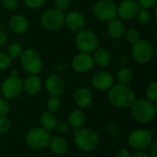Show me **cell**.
Wrapping results in <instances>:
<instances>
[{"label":"cell","instance_id":"484cf974","mask_svg":"<svg viewBox=\"0 0 157 157\" xmlns=\"http://www.w3.org/2000/svg\"><path fill=\"white\" fill-rule=\"evenodd\" d=\"M23 52V48L20 43L18 42H12L7 47V52L6 54L9 56L11 60H16L20 58L21 54Z\"/></svg>","mask_w":157,"mask_h":157},{"label":"cell","instance_id":"7bdbcfd3","mask_svg":"<svg viewBox=\"0 0 157 157\" xmlns=\"http://www.w3.org/2000/svg\"><path fill=\"white\" fill-rule=\"evenodd\" d=\"M120 61L122 64H127L129 63V58L126 55H121L120 57Z\"/></svg>","mask_w":157,"mask_h":157},{"label":"cell","instance_id":"83f0119b","mask_svg":"<svg viewBox=\"0 0 157 157\" xmlns=\"http://www.w3.org/2000/svg\"><path fill=\"white\" fill-rule=\"evenodd\" d=\"M62 107V101L59 97H54L52 96L48 98L47 100V108L48 111H51L52 113H55L60 110Z\"/></svg>","mask_w":157,"mask_h":157},{"label":"cell","instance_id":"7c38bea8","mask_svg":"<svg viewBox=\"0 0 157 157\" xmlns=\"http://www.w3.org/2000/svg\"><path fill=\"white\" fill-rule=\"evenodd\" d=\"M140 9L137 0H122L117 6V16L121 20H130L136 17Z\"/></svg>","mask_w":157,"mask_h":157},{"label":"cell","instance_id":"4316f807","mask_svg":"<svg viewBox=\"0 0 157 157\" xmlns=\"http://www.w3.org/2000/svg\"><path fill=\"white\" fill-rule=\"evenodd\" d=\"M137 20L140 24L142 25H147L149 24L154 17L153 13L151 12L150 9H146V8H140L137 15H136Z\"/></svg>","mask_w":157,"mask_h":157},{"label":"cell","instance_id":"cb8c5ba5","mask_svg":"<svg viewBox=\"0 0 157 157\" xmlns=\"http://www.w3.org/2000/svg\"><path fill=\"white\" fill-rule=\"evenodd\" d=\"M40 124L42 128L48 132H51L54 130L55 125L57 123V118L54 115V113L51 111H45L40 116Z\"/></svg>","mask_w":157,"mask_h":157},{"label":"cell","instance_id":"6da1fadb","mask_svg":"<svg viewBox=\"0 0 157 157\" xmlns=\"http://www.w3.org/2000/svg\"><path fill=\"white\" fill-rule=\"evenodd\" d=\"M108 99L111 105L118 109L130 108L136 100L134 91L126 85L116 84L109 89Z\"/></svg>","mask_w":157,"mask_h":157},{"label":"cell","instance_id":"b9f144b4","mask_svg":"<svg viewBox=\"0 0 157 157\" xmlns=\"http://www.w3.org/2000/svg\"><path fill=\"white\" fill-rule=\"evenodd\" d=\"M131 157H150V155L147 153H145L142 150H139V151L135 152L134 154H132V155Z\"/></svg>","mask_w":157,"mask_h":157},{"label":"cell","instance_id":"f35d334b","mask_svg":"<svg viewBox=\"0 0 157 157\" xmlns=\"http://www.w3.org/2000/svg\"><path fill=\"white\" fill-rule=\"evenodd\" d=\"M7 40H8L7 34L6 33V31L0 29V47H3L4 45H6L7 43Z\"/></svg>","mask_w":157,"mask_h":157},{"label":"cell","instance_id":"f1b7e54d","mask_svg":"<svg viewBox=\"0 0 157 157\" xmlns=\"http://www.w3.org/2000/svg\"><path fill=\"white\" fill-rule=\"evenodd\" d=\"M124 35H125L126 40L132 44H134L135 42H137L138 40H140L142 39L140 31L135 28H130V29H126Z\"/></svg>","mask_w":157,"mask_h":157},{"label":"cell","instance_id":"9c48e42d","mask_svg":"<svg viewBox=\"0 0 157 157\" xmlns=\"http://www.w3.org/2000/svg\"><path fill=\"white\" fill-rule=\"evenodd\" d=\"M94 16L101 21L109 22L117 17V5L112 0H98L93 6Z\"/></svg>","mask_w":157,"mask_h":157},{"label":"cell","instance_id":"74e56055","mask_svg":"<svg viewBox=\"0 0 157 157\" xmlns=\"http://www.w3.org/2000/svg\"><path fill=\"white\" fill-rule=\"evenodd\" d=\"M54 129H56V131H57L58 132L63 133V132H65L68 131V129H69V124H68L66 121H57V123H56Z\"/></svg>","mask_w":157,"mask_h":157},{"label":"cell","instance_id":"5bb4252c","mask_svg":"<svg viewBox=\"0 0 157 157\" xmlns=\"http://www.w3.org/2000/svg\"><path fill=\"white\" fill-rule=\"evenodd\" d=\"M45 88L51 96L60 97L65 90V83L61 76L51 75L45 80Z\"/></svg>","mask_w":157,"mask_h":157},{"label":"cell","instance_id":"e0dca14e","mask_svg":"<svg viewBox=\"0 0 157 157\" xmlns=\"http://www.w3.org/2000/svg\"><path fill=\"white\" fill-rule=\"evenodd\" d=\"M8 27L13 33L21 35L29 29V21L23 15L16 14L9 18Z\"/></svg>","mask_w":157,"mask_h":157},{"label":"cell","instance_id":"d6986e66","mask_svg":"<svg viewBox=\"0 0 157 157\" xmlns=\"http://www.w3.org/2000/svg\"><path fill=\"white\" fill-rule=\"evenodd\" d=\"M41 86V79L38 75H29L23 81V91L29 96H33L40 92Z\"/></svg>","mask_w":157,"mask_h":157},{"label":"cell","instance_id":"d4e9b609","mask_svg":"<svg viewBox=\"0 0 157 157\" xmlns=\"http://www.w3.org/2000/svg\"><path fill=\"white\" fill-rule=\"evenodd\" d=\"M133 79V72L131 68L124 66L121 67L117 74V80L119 84L128 86Z\"/></svg>","mask_w":157,"mask_h":157},{"label":"cell","instance_id":"30bf717a","mask_svg":"<svg viewBox=\"0 0 157 157\" xmlns=\"http://www.w3.org/2000/svg\"><path fill=\"white\" fill-rule=\"evenodd\" d=\"M23 92V80L18 76H9L5 79L1 87L0 93L6 99H15Z\"/></svg>","mask_w":157,"mask_h":157},{"label":"cell","instance_id":"2e32d148","mask_svg":"<svg viewBox=\"0 0 157 157\" xmlns=\"http://www.w3.org/2000/svg\"><path fill=\"white\" fill-rule=\"evenodd\" d=\"M64 25L72 31L78 32L85 29L86 18L84 15L78 11H72L65 15Z\"/></svg>","mask_w":157,"mask_h":157},{"label":"cell","instance_id":"d590c367","mask_svg":"<svg viewBox=\"0 0 157 157\" xmlns=\"http://www.w3.org/2000/svg\"><path fill=\"white\" fill-rule=\"evenodd\" d=\"M140 8L151 9L152 7H155L157 0H137Z\"/></svg>","mask_w":157,"mask_h":157},{"label":"cell","instance_id":"ffe728a7","mask_svg":"<svg viewBox=\"0 0 157 157\" xmlns=\"http://www.w3.org/2000/svg\"><path fill=\"white\" fill-rule=\"evenodd\" d=\"M107 29L110 37L113 39H120L125 34L127 29L123 20L121 18H114L109 22Z\"/></svg>","mask_w":157,"mask_h":157},{"label":"cell","instance_id":"ac0fdd59","mask_svg":"<svg viewBox=\"0 0 157 157\" xmlns=\"http://www.w3.org/2000/svg\"><path fill=\"white\" fill-rule=\"evenodd\" d=\"M74 100L80 108H87L93 101V94L87 87H79L74 94Z\"/></svg>","mask_w":157,"mask_h":157},{"label":"cell","instance_id":"8fae6325","mask_svg":"<svg viewBox=\"0 0 157 157\" xmlns=\"http://www.w3.org/2000/svg\"><path fill=\"white\" fill-rule=\"evenodd\" d=\"M128 143L132 149L144 150L148 148L153 143V134L147 130L138 129L130 133Z\"/></svg>","mask_w":157,"mask_h":157},{"label":"cell","instance_id":"ab89813d","mask_svg":"<svg viewBox=\"0 0 157 157\" xmlns=\"http://www.w3.org/2000/svg\"><path fill=\"white\" fill-rule=\"evenodd\" d=\"M150 147V157H157V142L155 141L151 144Z\"/></svg>","mask_w":157,"mask_h":157},{"label":"cell","instance_id":"8d00e7d4","mask_svg":"<svg viewBox=\"0 0 157 157\" xmlns=\"http://www.w3.org/2000/svg\"><path fill=\"white\" fill-rule=\"evenodd\" d=\"M10 110L9 103L6 99L0 98V116H6Z\"/></svg>","mask_w":157,"mask_h":157},{"label":"cell","instance_id":"603a6c76","mask_svg":"<svg viewBox=\"0 0 157 157\" xmlns=\"http://www.w3.org/2000/svg\"><path fill=\"white\" fill-rule=\"evenodd\" d=\"M68 122L73 128L79 129V128L83 127V125L85 124L86 116L82 110L74 109L68 115Z\"/></svg>","mask_w":157,"mask_h":157},{"label":"cell","instance_id":"f546056e","mask_svg":"<svg viewBox=\"0 0 157 157\" xmlns=\"http://www.w3.org/2000/svg\"><path fill=\"white\" fill-rule=\"evenodd\" d=\"M146 97L147 99L151 102H155L157 100V84L155 82L151 83L146 88Z\"/></svg>","mask_w":157,"mask_h":157},{"label":"cell","instance_id":"ee69618b","mask_svg":"<svg viewBox=\"0 0 157 157\" xmlns=\"http://www.w3.org/2000/svg\"><path fill=\"white\" fill-rule=\"evenodd\" d=\"M11 76H18V70L17 69H13L11 71Z\"/></svg>","mask_w":157,"mask_h":157},{"label":"cell","instance_id":"3957f363","mask_svg":"<svg viewBox=\"0 0 157 157\" xmlns=\"http://www.w3.org/2000/svg\"><path fill=\"white\" fill-rule=\"evenodd\" d=\"M131 112L132 117L139 122H151L155 117V107L153 102L148 99L135 100L131 106Z\"/></svg>","mask_w":157,"mask_h":157},{"label":"cell","instance_id":"4fadbf2b","mask_svg":"<svg viewBox=\"0 0 157 157\" xmlns=\"http://www.w3.org/2000/svg\"><path fill=\"white\" fill-rule=\"evenodd\" d=\"M95 63L91 53L79 52L72 60V68L74 71L79 74H84L90 71Z\"/></svg>","mask_w":157,"mask_h":157},{"label":"cell","instance_id":"1f68e13d","mask_svg":"<svg viewBox=\"0 0 157 157\" xmlns=\"http://www.w3.org/2000/svg\"><path fill=\"white\" fill-rule=\"evenodd\" d=\"M11 129V121L6 116H0V133H6Z\"/></svg>","mask_w":157,"mask_h":157},{"label":"cell","instance_id":"52a82bcc","mask_svg":"<svg viewBox=\"0 0 157 157\" xmlns=\"http://www.w3.org/2000/svg\"><path fill=\"white\" fill-rule=\"evenodd\" d=\"M65 14L55 7L47 9L40 17L41 26L49 31L59 30L64 25Z\"/></svg>","mask_w":157,"mask_h":157},{"label":"cell","instance_id":"836d02e7","mask_svg":"<svg viewBox=\"0 0 157 157\" xmlns=\"http://www.w3.org/2000/svg\"><path fill=\"white\" fill-rule=\"evenodd\" d=\"M1 4L6 10H15L18 5V0H1Z\"/></svg>","mask_w":157,"mask_h":157},{"label":"cell","instance_id":"ba28073f","mask_svg":"<svg viewBox=\"0 0 157 157\" xmlns=\"http://www.w3.org/2000/svg\"><path fill=\"white\" fill-rule=\"evenodd\" d=\"M50 141V132L40 127H36L29 130L26 135V144L29 148L33 150L44 149L49 145Z\"/></svg>","mask_w":157,"mask_h":157},{"label":"cell","instance_id":"8992f818","mask_svg":"<svg viewBox=\"0 0 157 157\" xmlns=\"http://www.w3.org/2000/svg\"><path fill=\"white\" fill-rule=\"evenodd\" d=\"M155 54V47L153 43L145 39H141L132 47V57L138 63H149Z\"/></svg>","mask_w":157,"mask_h":157},{"label":"cell","instance_id":"d6a6232c","mask_svg":"<svg viewBox=\"0 0 157 157\" xmlns=\"http://www.w3.org/2000/svg\"><path fill=\"white\" fill-rule=\"evenodd\" d=\"M46 0H24L25 6L29 9H38L44 5Z\"/></svg>","mask_w":157,"mask_h":157},{"label":"cell","instance_id":"60d3db41","mask_svg":"<svg viewBox=\"0 0 157 157\" xmlns=\"http://www.w3.org/2000/svg\"><path fill=\"white\" fill-rule=\"evenodd\" d=\"M116 157H131V155L127 149L121 148V149L118 150V152L116 154Z\"/></svg>","mask_w":157,"mask_h":157},{"label":"cell","instance_id":"4dcf8cb0","mask_svg":"<svg viewBox=\"0 0 157 157\" xmlns=\"http://www.w3.org/2000/svg\"><path fill=\"white\" fill-rule=\"evenodd\" d=\"M11 62L12 60L9 58V56L6 52L0 51V70H6L9 68Z\"/></svg>","mask_w":157,"mask_h":157},{"label":"cell","instance_id":"277c9868","mask_svg":"<svg viewBox=\"0 0 157 157\" xmlns=\"http://www.w3.org/2000/svg\"><path fill=\"white\" fill-rule=\"evenodd\" d=\"M19 60L22 68L29 75H38L42 70V58L40 53L34 49L29 48L23 50Z\"/></svg>","mask_w":157,"mask_h":157},{"label":"cell","instance_id":"7402d4cb","mask_svg":"<svg viewBox=\"0 0 157 157\" xmlns=\"http://www.w3.org/2000/svg\"><path fill=\"white\" fill-rule=\"evenodd\" d=\"M50 147L52 153H54L57 155H64L68 150V143L67 141L60 136L53 137L50 141Z\"/></svg>","mask_w":157,"mask_h":157},{"label":"cell","instance_id":"5b68a950","mask_svg":"<svg viewBox=\"0 0 157 157\" xmlns=\"http://www.w3.org/2000/svg\"><path fill=\"white\" fill-rule=\"evenodd\" d=\"M75 44L80 52L92 53L97 48H98V38L94 31L83 29L76 33Z\"/></svg>","mask_w":157,"mask_h":157},{"label":"cell","instance_id":"9a60e30c","mask_svg":"<svg viewBox=\"0 0 157 157\" xmlns=\"http://www.w3.org/2000/svg\"><path fill=\"white\" fill-rule=\"evenodd\" d=\"M91 83L97 90L105 91L109 90L112 86L114 79L110 73L107 71H99L92 76Z\"/></svg>","mask_w":157,"mask_h":157},{"label":"cell","instance_id":"e575fe53","mask_svg":"<svg viewBox=\"0 0 157 157\" xmlns=\"http://www.w3.org/2000/svg\"><path fill=\"white\" fill-rule=\"evenodd\" d=\"M70 5H71V0H54L55 8L61 11H64L68 9Z\"/></svg>","mask_w":157,"mask_h":157},{"label":"cell","instance_id":"7a4b0ae2","mask_svg":"<svg viewBox=\"0 0 157 157\" xmlns=\"http://www.w3.org/2000/svg\"><path fill=\"white\" fill-rule=\"evenodd\" d=\"M74 142L75 145L84 152L94 151L99 143L98 133L89 128H79L74 134Z\"/></svg>","mask_w":157,"mask_h":157},{"label":"cell","instance_id":"44dd1931","mask_svg":"<svg viewBox=\"0 0 157 157\" xmlns=\"http://www.w3.org/2000/svg\"><path fill=\"white\" fill-rule=\"evenodd\" d=\"M93 60L100 67H107L111 63V55L108 50L104 48H97L94 52Z\"/></svg>","mask_w":157,"mask_h":157}]
</instances>
